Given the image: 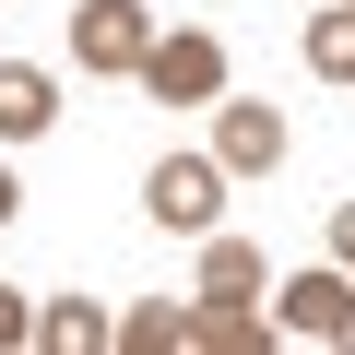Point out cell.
Instances as JSON below:
<instances>
[{
	"instance_id": "obj_13",
	"label": "cell",
	"mask_w": 355,
	"mask_h": 355,
	"mask_svg": "<svg viewBox=\"0 0 355 355\" xmlns=\"http://www.w3.org/2000/svg\"><path fill=\"white\" fill-rule=\"evenodd\" d=\"M331 261L355 272V202H331Z\"/></svg>"
},
{
	"instance_id": "obj_5",
	"label": "cell",
	"mask_w": 355,
	"mask_h": 355,
	"mask_svg": "<svg viewBox=\"0 0 355 355\" xmlns=\"http://www.w3.org/2000/svg\"><path fill=\"white\" fill-rule=\"evenodd\" d=\"M48 119H60V83H48L36 60H12V71H0V130H12V142H36Z\"/></svg>"
},
{
	"instance_id": "obj_1",
	"label": "cell",
	"mask_w": 355,
	"mask_h": 355,
	"mask_svg": "<svg viewBox=\"0 0 355 355\" xmlns=\"http://www.w3.org/2000/svg\"><path fill=\"white\" fill-rule=\"evenodd\" d=\"M214 202H225V166H214V154H166V166L142 178V214H154V225H178V237H202V225H214Z\"/></svg>"
},
{
	"instance_id": "obj_14",
	"label": "cell",
	"mask_w": 355,
	"mask_h": 355,
	"mask_svg": "<svg viewBox=\"0 0 355 355\" xmlns=\"http://www.w3.org/2000/svg\"><path fill=\"white\" fill-rule=\"evenodd\" d=\"M12 202H24V190H12V178H0V225H12Z\"/></svg>"
},
{
	"instance_id": "obj_6",
	"label": "cell",
	"mask_w": 355,
	"mask_h": 355,
	"mask_svg": "<svg viewBox=\"0 0 355 355\" xmlns=\"http://www.w3.org/2000/svg\"><path fill=\"white\" fill-rule=\"evenodd\" d=\"M272 154H284V119H272V107H225L214 166H272Z\"/></svg>"
},
{
	"instance_id": "obj_11",
	"label": "cell",
	"mask_w": 355,
	"mask_h": 355,
	"mask_svg": "<svg viewBox=\"0 0 355 355\" xmlns=\"http://www.w3.org/2000/svg\"><path fill=\"white\" fill-rule=\"evenodd\" d=\"M178 331H190V320H178V308H130V320H119V343H130V355H166Z\"/></svg>"
},
{
	"instance_id": "obj_3",
	"label": "cell",
	"mask_w": 355,
	"mask_h": 355,
	"mask_svg": "<svg viewBox=\"0 0 355 355\" xmlns=\"http://www.w3.org/2000/svg\"><path fill=\"white\" fill-rule=\"evenodd\" d=\"M71 60H83V71H142V60H154L142 0H95V12L71 24Z\"/></svg>"
},
{
	"instance_id": "obj_12",
	"label": "cell",
	"mask_w": 355,
	"mask_h": 355,
	"mask_svg": "<svg viewBox=\"0 0 355 355\" xmlns=\"http://www.w3.org/2000/svg\"><path fill=\"white\" fill-rule=\"evenodd\" d=\"M0 343H36V308H24L12 284H0Z\"/></svg>"
},
{
	"instance_id": "obj_2",
	"label": "cell",
	"mask_w": 355,
	"mask_h": 355,
	"mask_svg": "<svg viewBox=\"0 0 355 355\" xmlns=\"http://www.w3.org/2000/svg\"><path fill=\"white\" fill-rule=\"evenodd\" d=\"M142 83H154V107H214V95H225V48H214V36H154Z\"/></svg>"
},
{
	"instance_id": "obj_9",
	"label": "cell",
	"mask_w": 355,
	"mask_h": 355,
	"mask_svg": "<svg viewBox=\"0 0 355 355\" xmlns=\"http://www.w3.org/2000/svg\"><path fill=\"white\" fill-rule=\"evenodd\" d=\"M178 343H214V355H237V343H261V320H249V296H225V308H202Z\"/></svg>"
},
{
	"instance_id": "obj_10",
	"label": "cell",
	"mask_w": 355,
	"mask_h": 355,
	"mask_svg": "<svg viewBox=\"0 0 355 355\" xmlns=\"http://www.w3.org/2000/svg\"><path fill=\"white\" fill-rule=\"evenodd\" d=\"M308 71L355 83V12H320V24H308Z\"/></svg>"
},
{
	"instance_id": "obj_7",
	"label": "cell",
	"mask_w": 355,
	"mask_h": 355,
	"mask_svg": "<svg viewBox=\"0 0 355 355\" xmlns=\"http://www.w3.org/2000/svg\"><path fill=\"white\" fill-rule=\"evenodd\" d=\"M202 296H261V249L249 237H214L202 249Z\"/></svg>"
},
{
	"instance_id": "obj_4",
	"label": "cell",
	"mask_w": 355,
	"mask_h": 355,
	"mask_svg": "<svg viewBox=\"0 0 355 355\" xmlns=\"http://www.w3.org/2000/svg\"><path fill=\"white\" fill-rule=\"evenodd\" d=\"M284 320L331 343V331H355V284H343V272H296V284H284Z\"/></svg>"
},
{
	"instance_id": "obj_8",
	"label": "cell",
	"mask_w": 355,
	"mask_h": 355,
	"mask_svg": "<svg viewBox=\"0 0 355 355\" xmlns=\"http://www.w3.org/2000/svg\"><path fill=\"white\" fill-rule=\"evenodd\" d=\"M36 343H60V355H83V343H119V331H107V320H95L83 296H60V308H36Z\"/></svg>"
}]
</instances>
